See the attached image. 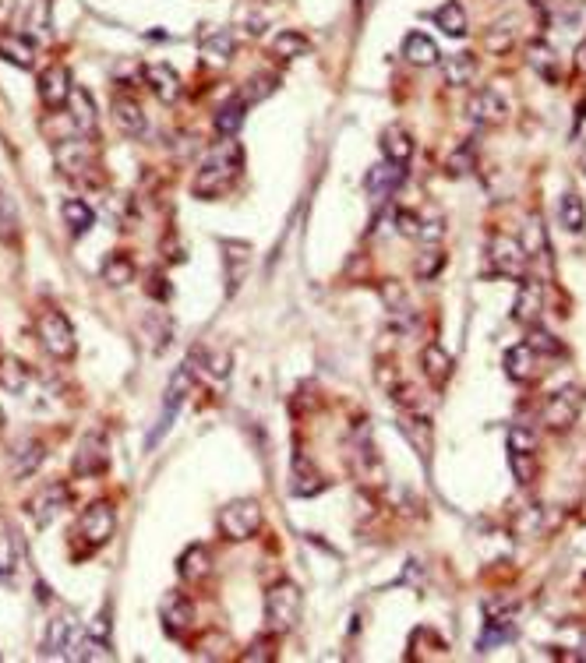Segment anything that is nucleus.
<instances>
[{"label": "nucleus", "instance_id": "4d7b16f0", "mask_svg": "<svg viewBox=\"0 0 586 663\" xmlns=\"http://www.w3.org/2000/svg\"><path fill=\"white\" fill-rule=\"evenodd\" d=\"M396 229H400L403 237L417 240V237H420V212H413V209H400V212H396Z\"/></svg>", "mask_w": 586, "mask_h": 663}, {"label": "nucleus", "instance_id": "0eeeda50", "mask_svg": "<svg viewBox=\"0 0 586 663\" xmlns=\"http://www.w3.org/2000/svg\"><path fill=\"white\" fill-rule=\"evenodd\" d=\"M36 332H39V342L50 357L57 360H71L74 349H78V339H74V325L67 322V314H60L54 307H47L39 318H36Z\"/></svg>", "mask_w": 586, "mask_h": 663}, {"label": "nucleus", "instance_id": "9d476101", "mask_svg": "<svg viewBox=\"0 0 586 663\" xmlns=\"http://www.w3.org/2000/svg\"><path fill=\"white\" fill-rule=\"evenodd\" d=\"M110 466V444H107V435L103 431H89L82 442H78V452L71 459V473L74 477H99L107 473Z\"/></svg>", "mask_w": 586, "mask_h": 663}, {"label": "nucleus", "instance_id": "e433bc0d", "mask_svg": "<svg viewBox=\"0 0 586 663\" xmlns=\"http://www.w3.org/2000/svg\"><path fill=\"white\" fill-rule=\"evenodd\" d=\"M403 56H407L410 64H417V67H427V64H435V60L442 56V50H438V43H435L431 36L410 32V36L403 39Z\"/></svg>", "mask_w": 586, "mask_h": 663}, {"label": "nucleus", "instance_id": "2eb2a0df", "mask_svg": "<svg viewBox=\"0 0 586 663\" xmlns=\"http://www.w3.org/2000/svg\"><path fill=\"white\" fill-rule=\"evenodd\" d=\"M400 431H403V438L413 444L417 459H420V462H431V452H435V424H431L420 409H407V413L400 417Z\"/></svg>", "mask_w": 586, "mask_h": 663}, {"label": "nucleus", "instance_id": "c85d7f7f", "mask_svg": "<svg viewBox=\"0 0 586 663\" xmlns=\"http://www.w3.org/2000/svg\"><path fill=\"white\" fill-rule=\"evenodd\" d=\"M420 367H424V375H427L435 385H445V382L452 378V357H449L445 346H438V342H427V346H424Z\"/></svg>", "mask_w": 586, "mask_h": 663}, {"label": "nucleus", "instance_id": "603ef678", "mask_svg": "<svg viewBox=\"0 0 586 663\" xmlns=\"http://www.w3.org/2000/svg\"><path fill=\"white\" fill-rule=\"evenodd\" d=\"M0 382L11 388V392H22L25 382H29V367H25L22 360H11V357H7V360L0 364Z\"/></svg>", "mask_w": 586, "mask_h": 663}, {"label": "nucleus", "instance_id": "20e7f679", "mask_svg": "<svg viewBox=\"0 0 586 663\" xmlns=\"http://www.w3.org/2000/svg\"><path fill=\"white\" fill-rule=\"evenodd\" d=\"M114 530H117L114 504L110 501H92L89 508H82L78 526H74V537H78V544H85V551H99V547L110 544Z\"/></svg>", "mask_w": 586, "mask_h": 663}, {"label": "nucleus", "instance_id": "c756f323", "mask_svg": "<svg viewBox=\"0 0 586 663\" xmlns=\"http://www.w3.org/2000/svg\"><path fill=\"white\" fill-rule=\"evenodd\" d=\"M244 113H247V103H244L240 96L227 99L220 110L212 113V127H216V134H220V138H237V134H240V127H244Z\"/></svg>", "mask_w": 586, "mask_h": 663}, {"label": "nucleus", "instance_id": "c9c22d12", "mask_svg": "<svg viewBox=\"0 0 586 663\" xmlns=\"http://www.w3.org/2000/svg\"><path fill=\"white\" fill-rule=\"evenodd\" d=\"M134 258L131 254H124V251H114V254H107L103 258V269H99V276H103V282L107 286H127L131 279H134Z\"/></svg>", "mask_w": 586, "mask_h": 663}, {"label": "nucleus", "instance_id": "f3484780", "mask_svg": "<svg viewBox=\"0 0 586 663\" xmlns=\"http://www.w3.org/2000/svg\"><path fill=\"white\" fill-rule=\"evenodd\" d=\"M67 120H71V127L78 131V138H92V134L99 131L96 99H92L82 85H74V89H71V96H67Z\"/></svg>", "mask_w": 586, "mask_h": 663}, {"label": "nucleus", "instance_id": "a878e982", "mask_svg": "<svg viewBox=\"0 0 586 663\" xmlns=\"http://www.w3.org/2000/svg\"><path fill=\"white\" fill-rule=\"evenodd\" d=\"M78 646V624L71 614L64 617H54L50 621V632H47V653L54 657H71V650Z\"/></svg>", "mask_w": 586, "mask_h": 663}, {"label": "nucleus", "instance_id": "bf43d9fd", "mask_svg": "<svg viewBox=\"0 0 586 663\" xmlns=\"http://www.w3.org/2000/svg\"><path fill=\"white\" fill-rule=\"evenodd\" d=\"M18 18V0H0V29H7Z\"/></svg>", "mask_w": 586, "mask_h": 663}, {"label": "nucleus", "instance_id": "0e129e2a", "mask_svg": "<svg viewBox=\"0 0 586 663\" xmlns=\"http://www.w3.org/2000/svg\"><path fill=\"white\" fill-rule=\"evenodd\" d=\"M580 166H583V173H586V142H583V149H580Z\"/></svg>", "mask_w": 586, "mask_h": 663}, {"label": "nucleus", "instance_id": "f704fd0d", "mask_svg": "<svg viewBox=\"0 0 586 663\" xmlns=\"http://www.w3.org/2000/svg\"><path fill=\"white\" fill-rule=\"evenodd\" d=\"M435 25L445 32V36H467L470 32V18L467 11H463V4H456V0H445L438 11H435Z\"/></svg>", "mask_w": 586, "mask_h": 663}, {"label": "nucleus", "instance_id": "4468645a", "mask_svg": "<svg viewBox=\"0 0 586 663\" xmlns=\"http://www.w3.org/2000/svg\"><path fill=\"white\" fill-rule=\"evenodd\" d=\"M39 103L47 107V110H60V107H67V96H71V89H74V82H71V71L64 67V64H50V67H43L39 71Z\"/></svg>", "mask_w": 586, "mask_h": 663}, {"label": "nucleus", "instance_id": "6e6d98bb", "mask_svg": "<svg viewBox=\"0 0 586 663\" xmlns=\"http://www.w3.org/2000/svg\"><path fill=\"white\" fill-rule=\"evenodd\" d=\"M445 237V226H442V216H420V237L424 244H438Z\"/></svg>", "mask_w": 586, "mask_h": 663}, {"label": "nucleus", "instance_id": "aec40b11", "mask_svg": "<svg viewBox=\"0 0 586 663\" xmlns=\"http://www.w3.org/2000/svg\"><path fill=\"white\" fill-rule=\"evenodd\" d=\"M505 375H509L513 382H520V385L537 382V378H540V357L530 349L527 342L509 346V349H505Z\"/></svg>", "mask_w": 586, "mask_h": 663}, {"label": "nucleus", "instance_id": "a19ab883", "mask_svg": "<svg viewBox=\"0 0 586 663\" xmlns=\"http://www.w3.org/2000/svg\"><path fill=\"white\" fill-rule=\"evenodd\" d=\"M513 635H516V621H498V617H487V621H484V635H480L477 650H480V653H487V650H495V646L509 642Z\"/></svg>", "mask_w": 586, "mask_h": 663}, {"label": "nucleus", "instance_id": "4be33fe9", "mask_svg": "<svg viewBox=\"0 0 586 663\" xmlns=\"http://www.w3.org/2000/svg\"><path fill=\"white\" fill-rule=\"evenodd\" d=\"M43 459H47V448H43V442H36V438H25V442L11 452V477H14V480H29L32 473H39Z\"/></svg>", "mask_w": 586, "mask_h": 663}, {"label": "nucleus", "instance_id": "6e6552de", "mask_svg": "<svg viewBox=\"0 0 586 663\" xmlns=\"http://www.w3.org/2000/svg\"><path fill=\"white\" fill-rule=\"evenodd\" d=\"M583 406H586L583 388H576V385L558 388V392L544 402V409H540V424H544L547 431H569V427L580 420Z\"/></svg>", "mask_w": 586, "mask_h": 663}, {"label": "nucleus", "instance_id": "a18cd8bd", "mask_svg": "<svg viewBox=\"0 0 586 663\" xmlns=\"http://www.w3.org/2000/svg\"><path fill=\"white\" fill-rule=\"evenodd\" d=\"M145 332L152 335V339H149V346H152L156 353H163V349L170 346V339H174V322H170L163 311H152V314L145 318Z\"/></svg>", "mask_w": 586, "mask_h": 663}, {"label": "nucleus", "instance_id": "b1692460", "mask_svg": "<svg viewBox=\"0 0 586 663\" xmlns=\"http://www.w3.org/2000/svg\"><path fill=\"white\" fill-rule=\"evenodd\" d=\"M237 54V36L230 29H212L205 39H202V60L212 64V67H227Z\"/></svg>", "mask_w": 586, "mask_h": 663}, {"label": "nucleus", "instance_id": "680f3d73", "mask_svg": "<svg viewBox=\"0 0 586 663\" xmlns=\"http://www.w3.org/2000/svg\"><path fill=\"white\" fill-rule=\"evenodd\" d=\"M371 7H375V0H357V18H367Z\"/></svg>", "mask_w": 586, "mask_h": 663}, {"label": "nucleus", "instance_id": "412c9836", "mask_svg": "<svg viewBox=\"0 0 586 663\" xmlns=\"http://www.w3.org/2000/svg\"><path fill=\"white\" fill-rule=\"evenodd\" d=\"M445 639L435 632V628H427V624H417L410 632V646H407V660L413 663H427L435 660V657H445Z\"/></svg>", "mask_w": 586, "mask_h": 663}, {"label": "nucleus", "instance_id": "72a5a7b5", "mask_svg": "<svg viewBox=\"0 0 586 663\" xmlns=\"http://www.w3.org/2000/svg\"><path fill=\"white\" fill-rule=\"evenodd\" d=\"M311 54V39L300 32V29H283L272 36V56L280 60H297V56Z\"/></svg>", "mask_w": 586, "mask_h": 663}, {"label": "nucleus", "instance_id": "69168bd1", "mask_svg": "<svg viewBox=\"0 0 586 663\" xmlns=\"http://www.w3.org/2000/svg\"><path fill=\"white\" fill-rule=\"evenodd\" d=\"M580 657H583V660H586V642H583V653H580Z\"/></svg>", "mask_w": 586, "mask_h": 663}, {"label": "nucleus", "instance_id": "37998d69", "mask_svg": "<svg viewBox=\"0 0 586 663\" xmlns=\"http://www.w3.org/2000/svg\"><path fill=\"white\" fill-rule=\"evenodd\" d=\"M445 262H449V258H445V251H442L438 244H431L427 251H420V254H417V262H413V276L424 279V282H431V279L445 269Z\"/></svg>", "mask_w": 586, "mask_h": 663}, {"label": "nucleus", "instance_id": "4c0bfd02", "mask_svg": "<svg viewBox=\"0 0 586 663\" xmlns=\"http://www.w3.org/2000/svg\"><path fill=\"white\" fill-rule=\"evenodd\" d=\"M477 71H480V64H477V56L473 54H456L445 60V85H452V89H467L470 82L477 78Z\"/></svg>", "mask_w": 586, "mask_h": 663}, {"label": "nucleus", "instance_id": "1a4fd4ad", "mask_svg": "<svg viewBox=\"0 0 586 663\" xmlns=\"http://www.w3.org/2000/svg\"><path fill=\"white\" fill-rule=\"evenodd\" d=\"M67 501H71L67 484H64V480H50V484H43L36 495L25 501V512H29V519H32L39 530H47L60 512L67 508Z\"/></svg>", "mask_w": 586, "mask_h": 663}, {"label": "nucleus", "instance_id": "a211bd4d", "mask_svg": "<svg viewBox=\"0 0 586 663\" xmlns=\"http://www.w3.org/2000/svg\"><path fill=\"white\" fill-rule=\"evenodd\" d=\"M223 279H227V297H234L240 282L251 269V244L247 240H223Z\"/></svg>", "mask_w": 586, "mask_h": 663}, {"label": "nucleus", "instance_id": "2f4dec72", "mask_svg": "<svg viewBox=\"0 0 586 663\" xmlns=\"http://www.w3.org/2000/svg\"><path fill=\"white\" fill-rule=\"evenodd\" d=\"M114 124H117L127 138L145 134V113H142V107L131 96H117L114 99Z\"/></svg>", "mask_w": 586, "mask_h": 663}, {"label": "nucleus", "instance_id": "79ce46f5", "mask_svg": "<svg viewBox=\"0 0 586 663\" xmlns=\"http://www.w3.org/2000/svg\"><path fill=\"white\" fill-rule=\"evenodd\" d=\"M527 346L533 349V353H537V357H540V360H544V357H547V360H562V357H565V346H562V339H558V335H551V332L537 329V325L530 329Z\"/></svg>", "mask_w": 586, "mask_h": 663}, {"label": "nucleus", "instance_id": "864d4df0", "mask_svg": "<svg viewBox=\"0 0 586 663\" xmlns=\"http://www.w3.org/2000/svg\"><path fill=\"white\" fill-rule=\"evenodd\" d=\"M513 43H516V32L509 29V22H502V25H495V29L487 32V47H491L495 54H505Z\"/></svg>", "mask_w": 586, "mask_h": 663}, {"label": "nucleus", "instance_id": "09e8293b", "mask_svg": "<svg viewBox=\"0 0 586 663\" xmlns=\"http://www.w3.org/2000/svg\"><path fill=\"white\" fill-rule=\"evenodd\" d=\"M18 568V547H14V533L7 530V522L0 519V579H14Z\"/></svg>", "mask_w": 586, "mask_h": 663}, {"label": "nucleus", "instance_id": "5701e85b", "mask_svg": "<svg viewBox=\"0 0 586 663\" xmlns=\"http://www.w3.org/2000/svg\"><path fill=\"white\" fill-rule=\"evenodd\" d=\"M407 180V169L400 163H389V159H382V163H375L371 169H367V177H364V184H367V191L375 194V198H385V194H392L400 184Z\"/></svg>", "mask_w": 586, "mask_h": 663}, {"label": "nucleus", "instance_id": "f8f14e48", "mask_svg": "<svg viewBox=\"0 0 586 663\" xmlns=\"http://www.w3.org/2000/svg\"><path fill=\"white\" fill-rule=\"evenodd\" d=\"M544 314V282L533 276L520 279V293L513 300V322L523 325V329H533Z\"/></svg>", "mask_w": 586, "mask_h": 663}, {"label": "nucleus", "instance_id": "e2e57ef3", "mask_svg": "<svg viewBox=\"0 0 586 663\" xmlns=\"http://www.w3.org/2000/svg\"><path fill=\"white\" fill-rule=\"evenodd\" d=\"M533 7H537V11H544V7H551V0H533Z\"/></svg>", "mask_w": 586, "mask_h": 663}, {"label": "nucleus", "instance_id": "ea45409f", "mask_svg": "<svg viewBox=\"0 0 586 663\" xmlns=\"http://www.w3.org/2000/svg\"><path fill=\"white\" fill-rule=\"evenodd\" d=\"M509 466H513V477L530 487L540 473V462H537V452H527V448H509Z\"/></svg>", "mask_w": 586, "mask_h": 663}, {"label": "nucleus", "instance_id": "49530a36", "mask_svg": "<svg viewBox=\"0 0 586 663\" xmlns=\"http://www.w3.org/2000/svg\"><path fill=\"white\" fill-rule=\"evenodd\" d=\"M527 60L530 67H537L544 78H558V56H555V50L544 43V39H537V43H530L527 47Z\"/></svg>", "mask_w": 586, "mask_h": 663}, {"label": "nucleus", "instance_id": "393cba45", "mask_svg": "<svg viewBox=\"0 0 586 663\" xmlns=\"http://www.w3.org/2000/svg\"><path fill=\"white\" fill-rule=\"evenodd\" d=\"M0 60L14 64V67H32L36 64V43L32 36H22V32H0Z\"/></svg>", "mask_w": 586, "mask_h": 663}, {"label": "nucleus", "instance_id": "f257e3e1", "mask_svg": "<svg viewBox=\"0 0 586 663\" xmlns=\"http://www.w3.org/2000/svg\"><path fill=\"white\" fill-rule=\"evenodd\" d=\"M240 166H244V152L237 142H220L216 149L205 152V159L194 169V180H191V194L209 202V198H223L230 194L240 177Z\"/></svg>", "mask_w": 586, "mask_h": 663}, {"label": "nucleus", "instance_id": "6ab92c4d", "mask_svg": "<svg viewBox=\"0 0 586 663\" xmlns=\"http://www.w3.org/2000/svg\"><path fill=\"white\" fill-rule=\"evenodd\" d=\"M142 78H145V89L159 99V103H177L180 99V74H177L170 64H149L145 71H142Z\"/></svg>", "mask_w": 586, "mask_h": 663}, {"label": "nucleus", "instance_id": "ddd939ff", "mask_svg": "<svg viewBox=\"0 0 586 663\" xmlns=\"http://www.w3.org/2000/svg\"><path fill=\"white\" fill-rule=\"evenodd\" d=\"M159 621H163V632H167L170 639L187 635V632L194 628V621H198L191 597H184V593H167L163 604H159Z\"/></svg>", "mask_w": 586, "mask_h": 663}, {"label": "nucleus", "instance_id": "bb28decb", "mask_svg": "<svg viewBox=\"0 0 586 663\" xmlns=\"http://www.w3.org/2000/svg\"><path fill=\"white\" fill-rule=\"evenodd\" d=\"M209 568H212V551H209L205 544H191L187 551L177 557V575H180L184 582H198V579H205V575H209Z\"/></svg>", "mask_w": 586, "mask_h": 663}, {"label": "nucleus", "instance_id": "8fccbe9b", "mask_svg": "<svg viewBox=\"0 0 586 663\" xmlns=\"http://www.w3.org/2000/svg\"><path fill=\"white\" fill-rule=\"evenodd\" d=\"M18 226H22V220H18V205H14V198L0 187V240H14V237H18Z\"/></svg>", "mask_w": 586, "mask_h": 663}, {"label": "nucleus", "instance_id": "7c9ffc66", "mask_svg": "<svg viewBox=\"0 0 586 663\" xmlns=\"http://www.w3.org/2000/svg\"><path fill=\"white\" fill-rule=\"evenodd\" d=\"M57 166L60 173H71V177H78L82 169H92V152H89V138H82V142H60L57 145Z\"/></svg>", "mask_w": 586, "mask_h": 663}, {"label": "nucleus", "instance_id": "dca6fc26", "mask_svg": "<svg viewBox=\"0 0 586 663\" xmlns=\"http://www.w3.org/2000/svg\"><path fill=\"white\" fill-rule=\"evenodd\" d=\"M329 487V480H325V473L304 455V452H297L290 462V495L293 497H315L322 495Z\"/></svg>", "mask_w": 586, "mask_h": 663}, {"label": "nucleus", "instance_id": "7ed1b4c3", "mask_svg": "<svg viewBox=\"0 0 586 663\" xmlns=\"http://www.w3.org/2000/svg\"><path fill=\"white\" fill-rule=\"evenodd\" d=\"M216 526H220V533H223L227 540L244 544V540L258 537V530L265 526V512H262V504H258L254 497H234V501H227V504L220 508Z\"/></svg>", "mask_w": 586, "mask_h": 663}, {"label": "nucleus", "instance_id": "13d9d810", "mask_svg": "<svg viewBox=\"0 0 586 663\" xmlns=\"http://www.w3.org/2000/svg\"><path fill=\"white\" fill-rule=\"evenodd\" d=\"M145 293L152 297V300H170V286H167V279L163 276H149V282H145Z\"/></svg>", "mask_w": 586, "mask_h": 663}, {"label": "nucleus", "instance_id": "f03ea898", "mask_svg": "<svg viewBox=\"0 0 586 663\" xmlns=\"http://www.w3.org/2000/svg\"><path fill=\"white\" fill-rule=\"evenodd\" d=\"M300 607H304V593L293 579H280L265 590V628L272 635H290L300 621Z\"/></svg>", "mask_w": 586, "mask_h": 663}, {"label": "nucleus", "instance_id": "cd10ccee", "mask_svg": "<svg viewBox=\"0 0 586 663\" xmlns=\"http://www.w3.org/2000/svg\"><path fill=\"white\" fill-rule=\"evenodd\" d=\"M382 156L389 159V163H400L407 166L413 159V134L407 131V127H400V124H392V127H385L382 131Z\"/></svg>", "mask_w": 586, "mask_h": 663}, {"label": "nucleus", "instance_id": "3c124183", "mask_svg": "<svg viewBox=\"0 0 586 663\" xmlns=\"http://www.w3.org/2000/svg\"><path fill=\"white\" fill-rule=\"evenodd\" d=\"M473 166H477V145H473V142H463V145L452 149L445 169H449L452 177H467V173H473Z\"/></svg>", "mask_w": 586, "mask_h": 663}, {"label": "nucleus", "instance_id": "473e14b6", "mask_svg": "<svg viewBox=\"0 0 586 663\" xmlns=\"http://www.w3.org/2000/svg\"><path fill=\"white\" fill-rule=\"evenodd\" d=\"M60 220H64V226H67L71 237H85V233L92 229V222H96V212H92L82 198H67V202L60 205Z\"/></svg>", "mask_w": 586, "mask_h": 663}, {"label": "nucleus", "instance_id": "58836bf2", "mask_svg": "<svg viewBox=\"0 0 586 663\" xmlns=\"http://www.w3.org/2000/svg\"><path fill=\"white\" fill-rule=\"evenodd\" d=\"M378 293H382V304L389 307V314H392V318H403V322H413L410 297H407L403 282H396V279H385V282L378 286Z\"/></svg>", "mask_w": 586, "mask_h": 663}, {"label": "nucleus", "instance_id": "c03bdc74", "mask_svg": "<svg viewBox=\"0 0 586 663\" xmlns=\"http://www.w3.org/2000/svg\"><path fill=\"white\" fill-rule=\"evenodd\" d=\"M558 220L569 233H583L586 229V205L580 194H565L562 205H558Z\"/></svg>", "mask_w": 586, "mask_h": 663}, {"label": "nucleus", "instance_id": "9b49d317", "mask_svg": "<svg viewBox=\"0 0 586 663\" xmlns=\"http://www.w3.org/2000/svg\"><path fill=\"white\" fill-rule=\"evenodd\" d=\"M467 116L477 127H502L509 120V103L498 89H480L467 103Z\"/></svg>", "mask_w": 586, "mask_h": 663}, {"label": "nucleus", "instance_id": "5fc2aeb1", "mask_svg": "<svg viewBox=\"0 0 586 663\" xmlns=\"http://www.w3.org/2000/svg\"><path fill=\"white\" fill-rule=\"evenodd\" d=\"M240 660L244 663H258V660H276V650H272V639H258V642H251L244 653H240Z\"/></svg>", "mask_w": 586, "mask_h": 663}, {"label": "nucleus", "instance_id": "423d86ee", "mask_svg": "<svg viewBox=\"0 0 586 663\" xmlns=\"http://www.w3.org/2000/svg\"><path fill=\"white\" fill-rule=\"evenodd\" d=\"M487 265H491L495 276L523 279L530 269L523 240H516V237H509V233H495V237L487 240Z\"/></svg>", "mask_w": 586, "mask_h": 663}, {"label": "nucleus", "instance_id": "052dcab7", "mask_svg": "<svg viewBox=\"0 0 586 663\" xmlns=\"http://www.w3.org/2000/svg\"><path fill=\"white\" fill-rule=\"evenodd\" d=\"M576 71H580V74H586V39L580 43V47H576Z\"/></svg>", "mask_w": 586, "mask_h": 663}, {"label": "nucleus", "instance_id": "39448f33", "mask_svg": "<svg viewBox=\"0 0 586 663\" xmlns=\"http://www.w3.org/2000/svg\"><path fill=\"white\" fill-rule=\"evenodd\" d=\"M191 385H194V360H187L180 371H174L170 385H167V392H163V413H159V424H156V431L145 438V448H149V452L163 442V438H167V431L174 427L180 406H184V402H187V395H191Z\"/></svg>", "mask_w": 586, "mask_h": 663}, {"label": "nucleus", "instance_id": "de8ad7c7", "mask_svg": "<svg viewBox=\"0 0 586 663\" xmlns=\"http://www.w3.org/2000/svg\"><path fill=\"white\" fill-rule=\"evenodd\" d=\"M276 85H280V78L276 74H254V78H247L244 82V89H240V99L251 107V103H262V99H269L272 92H276Z\"/></svg>", "mask_w": 586, "mask_h": 663}]
</instances>
